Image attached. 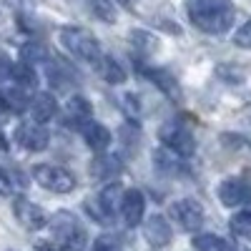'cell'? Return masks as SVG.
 Listing matches in <instances>:
<instances>
[{
    "instance_id": "obj_13",
    "label": "cell",
    "mask_w": 251,
    "mask_h": 251,
    "mask_svg": "<svg viewBox=\"0 0 251 251\" xmlns=\"http://www.w3.org/2000/svg\"><path fill=\"white\" fill-rule=\"evenodd\" d=\"M143 75H149L158 91H163L171 100H181V88H178V80L171 71H163V68H143Z\"/></svg>"
},
{
    "instance_id": "obj_14",
    "label": "cell",
    "mask_w": 251,
    "mask_h": 251,
    "mask_svg": "<svg viewBox=\"0 0 251 251\" xmlns=\"http://www.w3.org/2000/svg\"><path fill=\"white\" fill-rule=\"evenodd\" d=\"M28 106H30V113H33L35 123L50 121V118L55 116V111H58V103H55L53 93H35V96L30 98Z\"/></svg>"
},
{
    "instance_id": "obj_26",
    "label": "cell",
    "mask_w": 251,
    "mask_h": 251,
    "mask_svg": "<svg viewBox=\"0 0 251 251\" xmlns=\"http://www.w3.org/2000/svg\"><path fill=\"white\" fill-rule=\"evenodd\" d=\"M93 251H123L118 244H113V241H108V239H100V241H96V246H93Z\"/></svg>"
},
{
    "instance_id": "obj_6",
    "label": "cell",
    "mask_w": 251,
    "mask_h": 251,
    "mask_svg": "<svg viewBox=\"0 0 251 251\" xmlns=\"http://www.w3.org/2000/svg\"><path fill=\"white\" fill-rule=\"evenodd\" d=\"M171 216L178 221V226L183 228V231H196V228L203 224V208L194 199H181L171 206Z\"/></svg>"
},
{
    "instance_id": "obj_1",
    "label": "cell",
    "mask_w": 251,
    "mask_h": 251,
    "mask_svg": "<svg viewBox=\"0 0 251 251\" xmlns=\"http://www.w3.org/2000/svg\"><path fill=\"white\" fill-rule=\"evenodd\" d=\"M188 20L208 35H221L234 25L236 10L231 0H186Z\"/></svg>"
},
{
    "instance_id": "obj_4",
    "label": "cell",
    "mask_w": 251,
    "mask_h": 251,
    "mask_svg": "<svg viewBox=\"0 0 251 251\" xmlns=\"http://www.w3.org/2000/svg\"><path fill=\"white\" fill-rule=\"evenodd\" d=\"M33 178L48 188V191H55V194H71L75 188V176L60 166H50V163H38L33 166Z\"/></svg>"
},
{
    "instance_id": "obj_2",
    "label": "cell",
    "mask_w": 251,
    "mask_h": 251,
    "mask_svg": "<svg viewBox=\"0 0 251 251\" xmlns=\"http://www.w3.org/2000/svg\"><path fill=\"white\" fill-rule=\"evenodd\" d=\"M50 231H53V239L68 251H80L88 241V234L86 228L80 226V221L68 214V211H58L55 219L50 221Z\"/></svg>"
},
{
    "instance_id": "obj_11",
    "label": "cell",
    "mask_w": 251,
    "mask_h": 251,
    "mask_svg": "<svg viewBox=\"0 0 251 251\" xmlns=\"http://www.w3.org/2000/svg\"><path fill=\"white\" fill-rule=\"evenodd\" d=\"M143 236H146V241H149L151 246L161 249V246H169L174 231H171L169 221H166L161 214H153L149 221H146V226H143Z\"/></svg>"
},
{
    "instance_id": "obj_17",
    "label": "cell",
    "mask_w": 251,
    "mask_h": 251,
    "mask_svg": "<svg viewBox=\"0 0 251 251\" xmlns=\"http://www.w3.org/2000/svg\"><path fill=\"white\" fill-rule=\"evenodd\" d=\"M121 174V161L108 153H98L91 163V176L93 178H113Z\"/></svg>"
},
{
    "instance_id": "obj_18",
    "label": "cell",
    "mask_w": 251,
    "mask_h": 251,
    "mask_svg": "<svg viewBox=\"0 0 251 251\" xmlns=\"http://www.w3.org/2000/svg\"><path fill=\"white\" fill-rule=\"evenodd\" d=\"M194 246H196V251H236L226 239H221L216 234H201V236H196Z\"/></svg>"
},
{
    "instance_id": "obj_24",
    "label": "cell",
    "mask_w": 251,
    "mask_h": 251,
    "mask_svg": "<svg viewBox=\"0 0 251 251\" xmlns=\"http://www.w3.org/2000/svg\"><path fill=\"white\" fill-rule=\"evenodd\" d=\"M234 46H239L244 50H251V20H246V23L234 33Z\"/></svg>"
},
{
    "instance_id": "obj_8",
    "label": "cell",
    "mask_w": 251,
    "mask_h": 251,
    "mask_svg": "<svg viewBox=\"0 0 251 251\" xmlns=\"http://www.w3.org/2000/svg\"><path fill=\"white\" fill-rule=\"evenodd\" d=\"M219 199L224 206H231V208L246 206L251 201V186L241 178H226L219 186Z\"/></svg>"
},
{
    "instance_id": "obj_27",
    "label": "cell",
    "mask_w": 251,
    "mask_h": 251,
    "mask_svg": "<svg viewBox=\"0 0 251 251\" xmlns=\"http://www.w3.org/2000/svg\"><path fill=\"white\" fill-rule=\"evenodd\" d=\"M0 149H3V151L8 149V146H5V138H3V136H0Z\"/></svg>"
},
{
    "instance_id": "obj_15",
    "label": "cell",
    "mask_w": 251,
    "mask_h": 251,
    "mask_svg": "<svg viewBox=\"0 0 251 251\" xmlns=\"http://www.w3.org/2000/svg\"><path fill=\"white\" fill-rule=\"evenodd\" d=\"M121 201H123L121 183H108L98 194V206H100V211L106 216H116V211H121Z\"/></svg>"
},
{
    "instance_id": "obj_12",
    "label": "cell",
    "mask_w": 251,
    "mask_h": 251,
    "mask_svg": "<svg viewBox=\"0 0 251 251\" xmlns=\"http://www.w3.org/2000/svg\"><path fill=\"white\" fill-rule=\"evenodd\" d=\"M80 131H83V141H86V146L91 151H96V153H103L111 146V141H113L111 131L103 123H98V121H88Z\"/></svg>"
},
{
    "instance_id": "obj_20",
    "label": "cell",
    "mask_w": 251,
    "mask_h": 251,
    "mask_svg": "<svg viewBox=\"0 0 251 251\" xmlns=\"http://www.w3.org/2000/svg\"><path fill=\"white\" fill-rule=\"evenodd\" d=\"M86 5L88 10L103 20V23H116V5H113V0H86Z\"/></svg>"
},
{
    "instance_id": "obj_9",
    "label": "cell",
    "mask_w": 251,
    "mask_h": 251,
    "mask_svg": "<svg viewBox=\"0 0 251 251\" xmlns=\"http://www.w3.org/2000/svg\"><path fill=\"white\" fill-rule=\"evenodd\" d=\"M15 141L23 146V149L28 151H46L48 149V131L43 128V126H35V123H23V126H18L15 128Z\"/></svg>"
},
{
    "instance_id": "obj_16",
    "label": "cell",
    "mask_w": 251,
    "mask_h": 251,
    "mask_svg": "<svg viewBox=\"0 0 251 251\" xmlns=\"http://www.w3.org/2000/svg\"><path fill=\"white\" fill-rule=\"evenodd\" d=\"M96 68H98L100 78L106 80V83H111V86H121V83L126 80L123 66H121L116 58H111V55H100L98 63H96Z\"/></svg>"
},
{
    "instance_id": "obj_28",
    "label": "cell",
    "mask_w": 251,
    "mask_h": 251,
    "mask_svg": "<svg viewBox=\"0 0 251 251\" xmlns=\"http://www.w3.org/2000/svg\"><path fill=\"white\" fill-rule=\"evenodd\" d=\"M121 3H126V5H128V3H133V0H121Z\"/></svg>"
},
{
    "instance_id": "obj_23",
    "label": "cell",
    "mask_w": 251,
    "mask_h": 251,
    "mask_svg": "<svg viewBox=\"0 0 251 251\" xmlns=\"http://www.w3.org/2000/svg\"><path fill=\"white\" fill-rule=\"evenodd\" d=\"M131 40H133V46H136L138 50H143L146 55L156 50V38L149 35V33H143V30H133V33H131Z\"/></svg>"
},
{
    "instance_id": "obj_10",
    "label": "cell",
    "mask_w": 251,
    "mask_h": 251,
    "mask_svg": "<svg viewBox=\"0 0 251 251\" xmlns=\"http://www.w3.org/2000/svg\"><path fill=\"white\" fill-rule=\"evenodd\" d=\"M143 214H146V196H143V191H138V188H128V191H123L121 216H123L126 226H138Z\"/></svg>"
},
{
    "instance_id": "obj_7",
    "label": "cell",
    "mask_w": 251,
    "mask_h": 251,
    "mask_svg": "<svg viewBox=\"0 0 251 251\" xmlns=\"http://www.w3.org/2000/svg\"><path fill=\"white\" fill-rule=\"evenodd\" d=\"M13 214L20 221V226H25L28 231H38V228L46 226V211L40 206H35L33 201H28L25 196H18L13 201Z\"/></svg>"
},
{
    "instance_id": "obj_3",
    "label": "cell",
    "mask_w": 251,
    "mask_h": 251,
    "mask_svg": "<svg viewBox=\"0 0 251 251\" xmlns=\"http://www.w3.org/2000/svg\"><path fill=\"white\" fill-rule=\"evenodd\" d=\"M60 43L68 48V53H73L80 60L88 63H98L100 58V46L91 30L86 28H75V25H66L60 28Z\"/></svg>"
},
{
    "instance_id": "obj_19",
    "label": "cell",
    "mask_w": 251,
    "mask_h": 251,
    "mask_svg": "<svg viewBox=\"0 0 251 251\" xmlns=\"http://www.w3.org/2000/svg\"><path fill=\"white\" fill-rule=\"evenodd\" d=\"M43 60H48L46 46L30 40V43H25L23 48H20V63H25V66H38V63H43Z\"/></svg>"
},
{
    "instance_id": "obj_5",
    "label": "cell",
    "mask_w": 251,
    "mask_h": 251,
    "mask_svg": "<svg viewBox=\"0 0 251 251\" xmlns=\"http://www.w3.org/2000/svg\"><path fill=\"white\" fill-rule=\"evenodd\" d=\"M158 136H161V141H163L166 149L174 151L176 156L188 158V156H194V151H196L194 133L188 131L186 126H181V123H166L163 128L158 131Z\"/></svg>"
},
{
    "instance_id": "obj_22",
    "label": "cell",
    "mask_w": 251,
    "mask_h": 251,
    "mask_svg": "<svg viewBox=\"0 0 251 251\" xmlns=\"http://www.w3.org/2000/svg\"><path fill=\"white\" fill-rule=\"evenodd\" d=\"M68 113H71V118H75V123L88 121L91 113H93L91 100H88V98H83V96H73V98L68 100Z\"/></svg>"
},
{
    "instance_id": "obj_21",
    "label": "cell",
    "mask_w": 251,
    "mask_h": 251,
    "mask_svg": "<svg viewBox=\"0 0 251 251\" xmlns=\"http://www.w3.org/2000/svg\"><path fill=\"white\" fill-rule=\"evenodd\" d=\"M228 226H231L234 236H239L244 241H251V211H239L236 216H231Z\"/></svg>"
},
{
    "instance_id": "obj_25",
    "label": "cell",
    "mask_w": 251,
    "mask_h": 251,
    "mask_svg": "<svg viewBox=\"0 0 251 251\" xmlns=\"http://www.w3.org/2000/svg\"><path fill=\"white\" fill-rule=\"evenodd\" d=\"M10 194H13V183H10L8 174L0 169V196H10Z\"/></svg>"
}]
</instances>
